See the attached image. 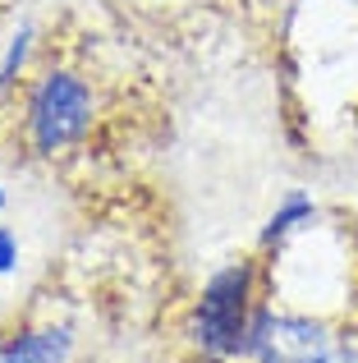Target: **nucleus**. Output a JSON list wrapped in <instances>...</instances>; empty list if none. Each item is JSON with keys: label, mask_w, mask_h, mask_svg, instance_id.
Here are the masks:
<instances>
[{"label": "nucleus", "mask_w": 358, "mask_h": 363, "mask_svg": "<svg viewBox=\"0 0 358 363\" xmlns=\"http://www.w3.org/2000/svg\"><path fill=\"white\" fill-rule=\"evenodd\" d=\"M5 203H9V198H5V184H0V212H5Z\"/></svg>", "instance_id": "obj_9"}, {"label": "nucleus", "mask_w": 358, "mask_h": 363, "mask_svg": "<svg viewBox=\"0 0 358 363\" xmlns=\"http://www.w3.org/2000/svg\"><path fill=\"white\" fill-rule=\"evenodd\" d=\"M74 331L64 322H23L0 331V363H69Z\"/></svg>", "instance_id": "obj_4"}, {"label": "nucleus", "mask_w": 358, "mask_h": 363, "mask_svg": "<svg viewBox=\"0 0 358 363\" xmlns=\"http://www.w3.org/2000/svg\"><path fill=\"white\" fill-rule=\"evenodd\" d=\"M97 120V92L69 65H42L23 83V138L37 157L55 161L88 138Z\"/></svg>", "instance_id": "obj_2"}, {"label": "nucleus", "mask_w": 358, "mask_h": 363, "mask_svg": "<svg viewBox=\"0 0 358 363\" xmlns=\"http://www.w3.org/2000/svg\"><path fill=\"white\" fill-rule=\"evenodd\" d=\"M258 285H262V272L253 257H230L225 267H216L202 281L193 313H188V345L202 359H212V363L243 359L248 327L262 308Z\"/></svg>", "instance_id": "obj_1"}, {"label": "nucleus", "mask_w": 358, "mask_h": 363, "mask_svg": "<svg viewBox=\"0 0 358 363\" xmlns=\"http://www.w3.org/2000/svg\"><path fill=\"white\" fill-rule=\"evenodd\" d=\"M331 327L313 313L276 308L262 303L258 318L248 327V345H243V363H308L331 345Z\"/></svg>", "instance_id": "obj_3"}, {"label": "nucleus", "mask_w": 358, "mask_h": 363, "mask_svg": "<svg viewBox=\"0 0 358 363\" xmlns=\"http://www.w3.org/2000/svg\"><path fill=\"white\" fill-rule=\"evenodd\" d=\"M33 51H37V28L18 23L14 33H9L5 51H0V97H9L18 83H28L23 74H28V65H33Z\"/></svg>", "instance_id": "obj_6"}, {"label": "nucleus", "mask_w": 358, "mask_h": 363, "mask_svg": "<svg viewBox=\"0 0 358 363\" xmlns=\"http://www.w3.org/2000/svg\"><path fill=\"white\" fill-rule=\"evenodd\" d=\"M18 257H23V244H18V235L9 230V225H0V281H5V276L18 267Z\"/></svg>", "instance_id": "obj_7"}, {"label": "nucleus", "mask_w": 358, "mask_h": 363, "mask_svg": "<svg viewBox=\"0 0 358 363\" xmlns=\"http://www.w3.org/2000/svg\"><path fill=\"white\" fill-rule=\"evenodd\" d=\"M308 363H358V345H350V340H331L322 354L308 359Z\"/></svg>", "instance_id": "obj_8"}, {"label": "nucleus", "mask_w": 358, "mask_h": 363, "mask_svg": "<svg viewBox=\"0 0 358 363\" xmlns=\"http://www.w3.org/2000/svg\"><path fill=\"white\" fill-rule=\"evenodd\" d=\"M317 225V203L313 194H304V189H289L285 198H280L276 207H271L267 225H262L258 235V248L262 253H285L294 240H304L308 230Z\"/></svg>", "instance_id": "obj_5"}]
</instances>
